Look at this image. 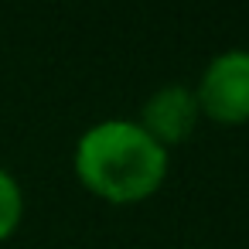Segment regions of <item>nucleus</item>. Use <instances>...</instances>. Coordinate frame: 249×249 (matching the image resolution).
<instances>
[{
	"label": "nucleus",
	"mask_w": 249,
	"mask_h": 249,
	"mask_svg": "<svg viewBox=\"0 0 249 249\" xmlns=\"http://www.w3.org/2000/svg\"><path fill=\"white\" fill-rule=\"evenodd\" d=\"M167 150L137 120H103L75 143V178L109 205L147 201L167 178Z\"/></svg>",
	"instance_id": "nucleus-1"
},
{
	"label": "nucleus",
	"mask_w": 249,
	"mask_h": 249,
	"mask_svg": "<svg viewBox=\"0 0 249 249\" xmlns=\"http://www.w3.org/2000/svg\"><path fill=\"white\" fill-rule=\"evenodd\" d=\"M195 96L201 116H208L212 123L222 126L249 123V52L246 48L218 52L205 65Z\"/></svg>",
	"instance_id": "nucleus-2"
},
{
	"label": "nucleus",
	"mask_w": 249,
	"mask_h": 249,
	"mask_svg": "<svg viewBox=\"0 0 249 249\" xmlns=\"http://www.w3.org/2000/svg\"><path fill=\"white\" fill-rule=\"evenodd\" d=\"M198 120H201V109H198L195 89L181 86V82H171V86H160L157 92L147 96L137 123L171 154V147H181L195 133Z\"/></svg>",
	"instance_id": "nucleus-3"
},
{
	"label": "nucleus",
	"mask_w": 249,
	"mask_h": 249,
	"mask_svg": "<svg viewBox=\"0 0 249 249\" xmlns=\"http://www.w3.org/2000/svg\"><path fill=\"white\" fill-rule=\"evenodd\" d=\"M21 218H24V191L7 167H0V242L18 232Z\"/></svg>",
	"instance_id": "nucleus-4"
}]
</instances>
